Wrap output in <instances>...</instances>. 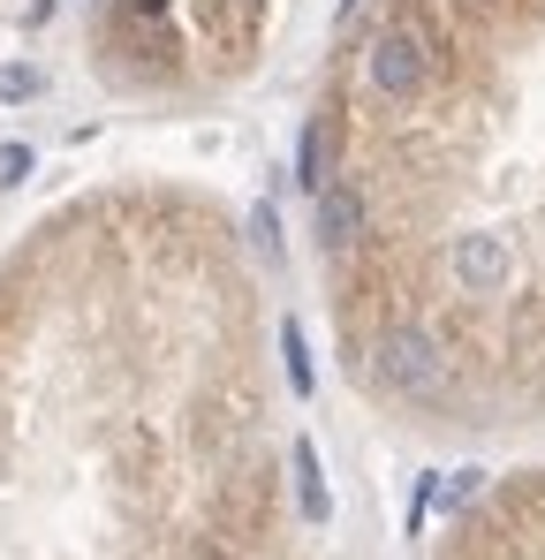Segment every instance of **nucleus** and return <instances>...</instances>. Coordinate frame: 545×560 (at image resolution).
Instances as JSON below:
<instances>
[]
</instances>
